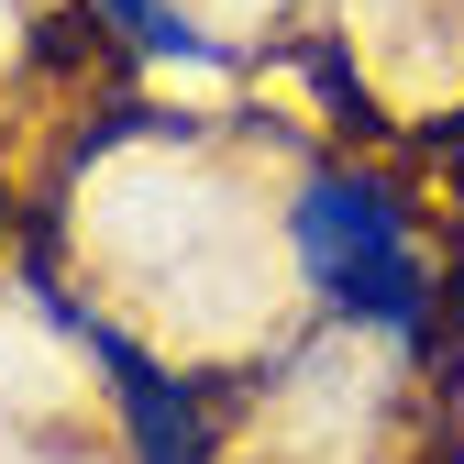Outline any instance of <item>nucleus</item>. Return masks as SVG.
<instances>
[{
  "instance_id": "nucleus-1",
  "label": "nucleus",
  "mask_w": 464,
  "mask_h": 464,
  "mask_svg": "<svg viewBox=\"0 0 464 464\" xmlns=\"http://www.w3.org/2000/svg\"><path fill=\"white\" fill-rule=\"evenodd\" d=\"M287 232H299V266L321 299H343L354 321L420 343L431 332V276L410 255V232H398V199L365 188V178H310L299 199H287Z\"/></svg>"
}]
</instances>
